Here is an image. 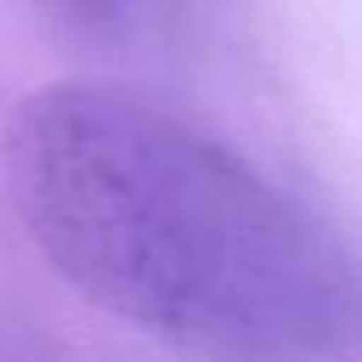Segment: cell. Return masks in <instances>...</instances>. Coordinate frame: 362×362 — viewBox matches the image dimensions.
Listing matches in <instances>:
<instances>
[{
  "label": "cell",
  "mask_w": 362,
  "mask_h": 362,
  "mask_svg": "<svg viewBox=\"0 0 362 362\" xmlns=\"http://www.w3.org/2000/svg\"><path fill=\"white\" fill-rule=\"evenodd\" d=\"M0 156L40 253L110 315L238 358L362 354V257L218 136L125 90L51 86Z\"/></svg>",
  "instance_id": "1"
},
{
  "label": "cell",
  "mask_w": 362,
  "mask_h": 362,
  "mask_svg": "<svg viewBox=\"0 0 362 362\" xmlns=\"http://www.w3.org/2000/svg\"><path fill=\"white\" fill-rule=\"evenodd\" d=\"M63 8L90 28H105L121 16V0H63Z\"/></svg>",
  "instance_id": "2"
}]
</instances>
